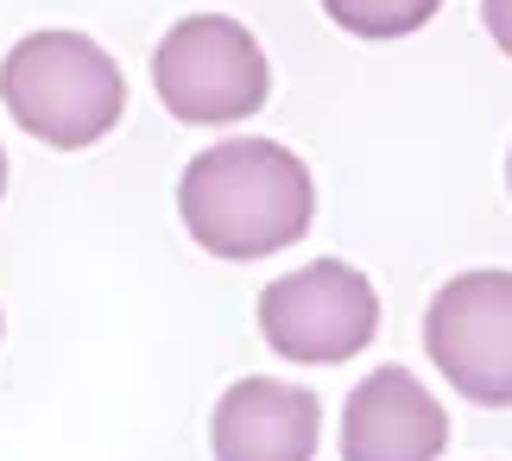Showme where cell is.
Instances as JSON below:
<instances>
[{
    "instance_id": "obj_6",
    "label": "cell",
    "mask_w": 512,
    "mask_h": 461,
    "mask_svg": "<svg viewBox=\"0 0 512 461\" xmlns=\"http://www.w3.org/2000/svg\"><path fill=\"white\" fill-rule=\"evenodd\" d=\"M449 411L411 367H373L342 405V461H437Z\"/></svg>"
},
{
    "instance_id": "obj_4",
    "label": "cell",
    "mask_w": 512,
    "mask_h": 461,
    "mask_svg": "<svg viewBox=\"0 0 512 461\" xmlns=\"http://www.w3.org/2000/svg\"><path fill=\"white\" fill-rule=\"evenodd\" d=\"M260 335L272 342V354H285V360L336 367V360H354L380 335V291H373V278L361 266L310 259V266L266 285Z\"/></svg>"
},
{
    "instance_id": "obj_7",
    "label": "cell",
    "mask_w": 512,
    "mask_h": 461,
    "mask_svg": "<svg viewBox=\"0 0 512 461\" xmlns=\"http://www.w3.org/2000/svg\"><path fill=\"white\" fill-rule=\"evenodd\" d=\"M317 436H323L317 392L291 386V379H272V373L234 379L209 417L215 461H310Z\"/></svg>"
},
{
    "instance_id": "obj_8",
    "label": "cell",
    "mask_w": 512,
    "mask_h": 461,
    "mask_svg": "<svg viewBox=\"0 0 512 461\" xmlns=\"http://www.w3.org/2000/svg\"><path fill=\"white\" fill-rule=\"evenodd\" d=\"M443 0H323V13L354 38H411L437 19Z\"/></svg>"
},
{
    "instance_id": "obj_5",
    "label": "cell",
    "mask_w": 512,
    "mask_h": 461,
    "mask_svg": "<svg viewBox=\"0 0 512 461\" xmlns=\"http://www.w3.org/2000/svg\"><path fill=\"white\" fill-rule=\"evenodd\" d=\"M424 348L468 405H512V272H462L430 297Z\"/></svg>"
},
{
    "instance_id": "obj_2",
    "label": "cell",
    "mask_w": 512,
    "mask_h": 461,
    "mask_svg": "<svg viewBox=\"0 0 512 461\" xmlns=\"http://www.w3.org/2000/svg\"><path fill=\"white\" fill-rule=\"evenodd\" d=\"M0 102L32 139L57 152H83L114 133L127 108V76L89 32L51 26L26 32L0 57Z\"/></svg>"
},
{
    "instance_id": "obj_9",
    "label": "cell",
    "mask_w": 512,
    "mask_h": 461,
    "mask_svg": "<svg viewBox=\"0 0 512 461\" xmlns=\"http://www.w3.org/2000/svg\"><path fill=\"white\" fill-rule=\"evenodd\" d=\"M481 19H487V32H494V45L512 57V0H481Z\"/></svg>"
},
{
    "instance_id": "obj_11",
    "label": "cell",
    "mask_w": 512,
    "mask_h": 461,
    "mask_svg": "<svg viewBox=\"0 0 512 461\" xmlns=\"http://www.w3.org/2000/svg\"><path fill=\"white\" fill-rule=\"evenodd\" d=\"M506 184H512V158H506Z\"/></svg>"
},
{
    "instance_id": "obj_3",
    "label": "cell",
    "mask_w": 512,
    "mask_h": 461,
    "mask_svg": "<svg viewBox=\"0 0 512 461\" xmlns=\"http://www.w3.org/2000/svg\"><path fill=\"white\" fill-rule=\"evenodd\" d=\"M152 89L190 127H228V120H247V114L266 108L272 64L241 19L190 13L152 51Z\"/></svg>"
},
{
    "instance_id": "obj_10",
    "label": "cell",
    "mask_w": 512,
    "mask_h": 461,
    "mask_svg": "<svg viewBox=\"0 0 512 461\" xmlns=\"http://www.w3.org/2000/svg\"><path fill=\"white\" fill-rule=\"evenodd\" d=\"M0 196H7V152H0Z\"/></svg>"
},
{
    "instance_id": "obj_1",
    "label": "cell",
    "mask_w": 512,
    "mask_h": 461,
    "mask_svg": "<svg viewBox=\"0 0 512 461\" xmlns=\"http://www.w3.org/2000/svg\"><path fill=\"white\" fill-rule=\"evenodd\" d=\"M317 184L310 165L279 139H222L177 177V215L209 259H266L304 240Z\"/></svg>"
}]
</instances>
